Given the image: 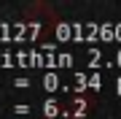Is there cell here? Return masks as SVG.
I'll list each match as a JSON object with an SVG mask.
<instances>
[{
    "label": "cell",
    "instance_id": "cell-1",
    "mask_svg": "<svg viewBox=\"0 0 121 119\" xmlns=\"http://www.w3.org/2000/svg\"><path fill=\"white\" fill-rule=\"evenodd\" d=\"M54 111H56V103H54V100H48V103H46V114H48V116H51V114H54Z\"/></svg>",
    "mask_w": 121,
    "mask_h": 119
},
{
    "label": "cell",
    "instance_id": "cell-2",
    "mask_svg": "<svg viewBox=\"0 0 121 119\" xmlns=\"http://www.w3.org/2000/svg\"><path fill=\"white\" fill-rule=\"evenodd\" d=\"M118 89H121V81H118Z\"/></svg>",
    "mask_w": 121,
    "mask_h": 119
}]
</instances>
